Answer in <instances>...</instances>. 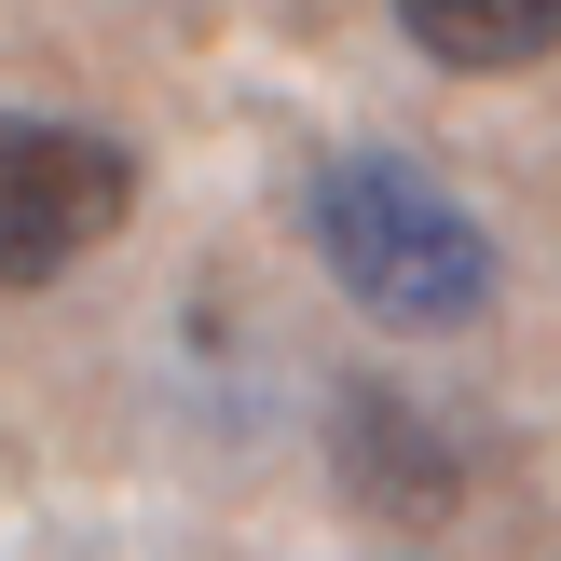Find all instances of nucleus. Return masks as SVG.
Here are the masks:
<instances>
[{"label":"nucleus","instance_id":"f03ea898","mask_svg":"<svg viewBox=\"0 0 561 561\" xmlns=\"http://www.w3.org/2000/svg\"><path fill=\"white\" fill-rule=\"evenodd\" d=\"M137 206V151L96 124H0V288H55Z\"/></svg>","mask_w":561,"mask_h":561},{"label":"nucleus","instance_id":"f257e3e1","mask_svg":"<svg viewBox=\"0 0 561 561\" xmlns=\"http://www.w3.org/2000/svg\"><path fill=\"white\" fill-rule=\"evenodd\" d=\"M301 233L343 274V301L383 329H480L493 316V233L411 151H329L301 179Z\"/></svg>","mask_w":561,"mask_h":561},{"label":"nucleus","instance_id":"20e7f679","mask_svg":"<svg viewBox=\"0 0 561 561\" xmlns=\"http://www.w3.org/2000/svg\"><path fill=\"white\" fill-rule=\"evenodd\" d=\"M411 55H438V69H535V55H561V0H398Z\"/></svg>","mask_w":561,"mask_h":561},{"label":"nucleus","instance_id":"7ed1b4c3","mask_svg":"<svg viewBox=\"0 0 561 561\" xmlns=\"http://www.w3.org/2000/svg\"><path fill=\"white\" fill-rule=\"evenodd\" d=\"M329 480L370 535H438L466 507V438L398 383H329Z\"/></svg>","mask_w":561,"mask_h":561}]
</instances>
